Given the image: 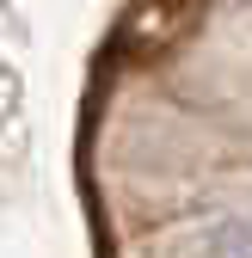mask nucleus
Here are the masks:
<instances>
[{
    "label": "nucleus",
    "instance_id": "obj_1",
    "mask_svg": "<svg viewBox=\"0 0 252 258\" xmlns=\"http://www.w3.org/2000/svg\"><path fill=\"white\" fill-rule=\"evenodd\" d=\"M209 258H252V221H222L209 234Z\"/></svg>",
    "mask_w": 252,
    "mask_h": 258
}]
</instances>
